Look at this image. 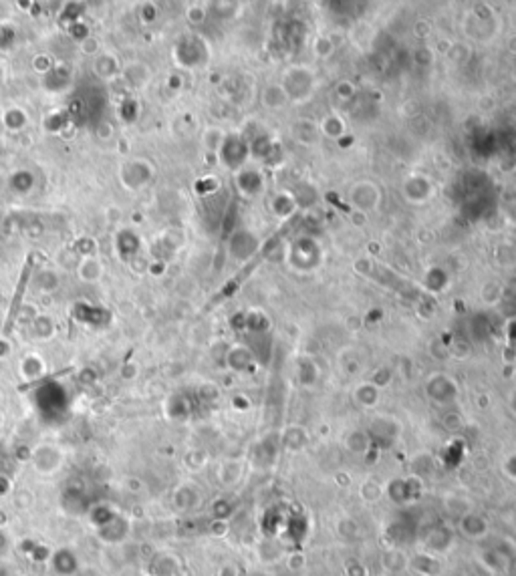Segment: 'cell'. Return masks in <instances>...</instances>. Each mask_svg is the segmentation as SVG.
Returning <instances> with one entry per match:
<instances>
[{"mask_svg":"<svg viewBox=\"0 0 516 576\" xmlns=\"http://www.w3.org/2000/svg\"><path fill=\"white\" fill-rule=\"evenodd\" d=\"M383 566L389 570H401L403 566H408V558L399 550H387L383 554Z\"/></svg>","mask_w":516,"mask_h":576,"instance_id":"cell-12","label":"cell"},{"mask_svg":"<svg viewBox=\"0 0 516 576\" xmlns=\"http://www.w3.org/2000/svg\"><path fill=\"white\" fill-rule=\"evenodd\" d=\"M425 395L435 403H452L458 397V385L452 377L438 373L425 381Z\"/></svg>","mask_w":516,"mask_h":576,"instance_id":"cell-2","label":"cell"},{"mask_svg":"<svg viewBox=\"0 0 516 576\" xmlns=\"http://www.w3.org/2000/svg\"><path fill=\"white\" fill-rule=\"evenodd\" d=\"M369 441L371 439H369V435L365 434V431H351V434L345 437V446L353 454H363V451H367Z\"/></svg>","mask_w":516,"mask_h":576,"instance_id":"cell-10","label":"cell"},{"mask_svg":"<svg viewBox=\"0 0 516 576\" xmlns=\"http://www.w3.org/2000/svg\"><path fill=\"white\" fill-rule=\"evenodd\" d=\"M355 397L363 407H376V403L379 401V387H376L373 383H363L357 387Z\"/></svg>","mask_w":516,"mask_h":576,"instance_id":"cell-9","label":"cell"},{"mask_svg":"<svg viewBox=\"0 0 516 576\" xmlns=\"http://www.w3.org/2000/svg\"><path fill=\"white\" fill-rule=\"evenodd\" d=\"M508 403H510V409L516 413V389L510 393V397H508Z\"/></svg>","mask_w":516,"mask_h":576,"instance_id":"cell-16","label":"cell"},{"mask_svg":"<svg viewBox=\"0 0 516 576\" xmlns=\"http://www.w3.org/2000/svg\"><path fill=\"white\" fill-rule=\"evenodd\" d=\"M506 471H508V476H512L516 480V456H512V458L506 461Z\"/></svg>","mask_w":516,"mask_h":576,"instance_id":"cell-15","label":"cell"},{"mask_svg":"<svg viewBox=\"0 0 516 576\" xmlns=\"http://www.w3.org/2000/svg\"><path fill=\"white\" fill-rule=\"evenodd\" d=\"M490 520L474 510H466L458 516V532L470 540H482L490 534Z\"/></svg>","mask_w":516,"mask_h":576,"instance_id":"cell-1","label":"cell"},{"mask_svg":"<svg viewBox=\"0 0 516 576\" xmlns=\"http://www.w3.org/2000/svg\"><path fill=\"white\" fill-rule=\"evenodd\" d=\"M359 494H361V498H363L365 502H369V504H376L377 500L383 496V490L379 488V483L376 482H365L363 486H361V490H359Z\"/></svg>","mask_w":516,"mask_h":576,"instance_id":"cell-13","label":"cell"},{"mask_svg":"<svg viewBox=\"0 0 516 576\" xmlns=\"http://www.w3.org/2000/svg\"><path fill=\"white\" fill-rule=\"evenodd\" d=\"M408 565H410L416 572H420V575L423 576L428 575L432 576L440 570V566H438V562L432 558V554L428 553H420L416 554V556H411L410 560H408Z\"/></svg>","mask_w":516,"mask_h":576,"instance_id":"cell-8","label":"cell"},{"mask_svg":"<svg viewBox=\"0 0 516 576\" xmlns=\"http://www.w3.org/2000/svg\"><path fill=\"white\" fill-rule=\"evenodd\" d=\"M420 486H416V480H403V478H396V480H389L386 486V496L393 502L396 506H406L411 504L418 496H420Z\"/></svg>","mask_w":516,"mask_h":576,"instance_id":"cell-3","label":"cell"},{"mask_svg":"<svg viewBox=\"0 0 516 576\" xmlns=\"http://www.w3.org/2000/svg\"><path fill=\"white\" fill-rule=\"evenodd\" d=\"M484 565L488 566V568H492L494 572H506L510 568V565H512V560H510V556L505 550L488 548L484 553Z\"/></svg>","mask_w":516,"mask_h":576,"instance_id":"cell-6","label":"cell"},{"mask_svg":"<svg viewBox=\"0 0 516 576\" xmlns=\"http://www.w3.org/2000/svg\"><path fill=\"white\" fill-rule=\"evenodd\" d=\"M367 435H369V439H373V441L381 444V446H391L399 435L398 424L391 417H377Z\"/></svg>","mask_w":516,"mask_h":576,"instance_id":"cell-4","label":"cell"},{"mask_svg":"<svg viewBox=\"0 0 516 576\" xmlns=\"http://www.w3.org/2000/svg\"><path fill=\"white\" fill-rule=\"evenodd\" d=\"M31 264H33V258H29V262L24 264V271H23V276H21V284H19V293L14 294V303H12V308H11V315H9V325H6V330L11 329L12 320H14V308H16V305L21 303V296H23L24 293V284H26V281H29V276H31Z\"/></svg>","mask_w":516,"mask_h":576,"instance_id":"cell-11","label":"cell"},{"mask_svg":"<svg viewBox=\"0 0 516 576\" xmlns=\"http://www.w3.org/2000/svg\"><path fill=\"white\" fill-rule=\"evenodd\" d=\"M452 544H454V532L448 528V526H435L423 538V546H425V553L428 554L448 553Z\"/></svg>","mask_w":516,"mask_h":576,"instance_id":"cell-5","label":"cell"},{"mask_svg":"<svg viewBox=\"0 0 516 576\" xmlns=\"http://www.w3.org/2000/svg\"><path fill=\"white\" fill-rule=\"evenodd\" d=\"M345 575L347 576H367V568H365L359 560L351 558V560H347V562H345Z\"/></svg>","mask_w":516,"mask_h":576,"instance_id":"cell-14","label":"cell"},{"mask_svg":"<svg viewBox=\"0 0 516 576\" xmlns=\"http://www.w3.org/2000/svg\"><path fill=\"white\" fill-rule=\"evenodd\" d=\"M305 444H306V434L303 427H296V425H293V427L284 429V434H282V437H281V446L284 447V449H289V451H296V449H303Z\"/></svg>","mask_w":516,"mask_h":576,"instance_id":"cell-7","label":"cell"}]
</instances>
